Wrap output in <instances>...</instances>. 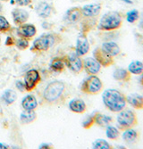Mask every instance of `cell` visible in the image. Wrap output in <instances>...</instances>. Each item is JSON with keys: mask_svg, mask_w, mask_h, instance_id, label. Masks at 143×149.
I'll use <instances>...</instances> for the list:
<instances>
[{"mask_svg": "<svg viewBox=\"0 0 143 149\" xmlns=\"http://www.w3.org/2000/svg\"><path fill=\"white\" fill-rule=\"evenodd\" d=\"M71 86L63 80H53L43 89L38 104L41 106L63 105L71 97Z\"/></svg>", "mask_w": 143, "mask_h": 149, "instance_id": "obj_1", "label": "cell"}, {"mask_svg": "<svg viewBox=\"0 0 143 149\" xmlns=\"http://www.w3.org/2000/svg\"><path fill=\"white\" fill-rule=\"evenodd\" d=\"M102 101L107 109L113 113H119L126 106V96L121 91L108 88L102 94Z\"/></svg>", "mask_w": 143, "mask_h": 149, "instance_id": "obj_2", "label": "cell"}, {"mask_svg": "<svg viewBox=\"0 0 143 149\" xmlns=\"http://www.w3.org/2000/svg\"><path fill=\"white\" fill-rule=\"evenodd\" d=\"M63 40V36L60 33H44L33 41V45L31 47V52L33 54H42L47 52L53 47L62 43Z\"/></svg>", "mask_w": 143, "mask_h": 149, "instance_id": "obj_3", "label": "cell"}, {"mask_svg": "<svg viewBox=\"0 0 143 149\" xmlns=\"http://www.w3.org/2000/svg\"><path fill=\"white\" fill-rule=\"evenodd\" d=\"M123 24V15L117 11L107 12L103 15L97 24V28L101 31H116Z\"/></svg>", "mask_w": 143, "mask_h": 149, "instance_id": "obj_4", "label": "cell"}, {"mask_svg": "<svg viewBox=\"0 0 143 149\" xmlns=\"http://www.w3.org/2000/svg\"><path fill=\"white\" fill-rule=\"evenodd\" d=\"M117 128L120 130H124L130 128H133L138 123L136 113L131 109H123L120 111L116 117Z\"/></svg>", "mask_w": 143, "mask_h": 149, "instance_id": "obj_5", "label": "cell"}, {"mask_svg": "<svg viewBox=\"0 0 143 149\" xmlns=\"http://www.w3.org/2000/svg\"><path fill=\"white\" fill-rule=\"evenodd\" d=\"M103 89V83L101 79L96 75H89L85 79L81 86V91L83 94L94 96L99 94Z\"/></svg>", "mask_w": 143, "mask_h": 149, "instance_id": "obj_6", "label": "cell"}, {"mask_svg": "<svg viewBox=\"0 0 143 149\" xmlns=\"http://www.w3.org/2000/svg\"><path fill=\"white\" fill-rule=\"evenodd\" d=\"M66 64V67L75 74H79L83 71V62L80 56H78L75 52L69 53L67 55L62 56Z\"/></svg>", "mask_w": 143, "mask_h": 149, "instance_id": "obj_7", "label": "cell"}, {"mask_svg": "<svg viewBox=\"0 0 143 149\" xmlns=\"http://www.w3.org/2000/svg\"><path fill=\"white\" fill-rule=\"evenodd\" d=\"M41 81V76L36 69H31L25 73L24 76V85L25 90L31 92L36 88V87L40 84Z\"/></svg>", "mask_w": 143, "mask_h": 149, "instance_id": "obj_8", "label": "cell"}, {"mask_svg": "<svg viewBox=\"0 0 143 149\" xmlns=\"http://www.w3.org/2000/svg\"><path fill=\"white\" fill-rule=\"evenodd\" d=\"M35 11L38 17L45 20L51 17L54 13H57L55 6L52 3H47V1H41L38 3L35 7Z\"/></svg>", "mask_w": 143, "mask_h": 149, "instance_id": "obj_9", "label": "cell"}, {"mask_svg": "<svg viewBox=\"0 0 143 149\" xmlns=\"http://www.w3.org/2000/svg\"><path fill=\"white\" fill-rule=\"evenodd\" d=\"M93 57L99 63L101 67H109L114 63V57L108 55L101 47H98L94 49Z\"/></svg>", "mask_w": 143, "mask_h": 149, "instance_id": "obj_10", "label": "cell"}, {"mask_svg": "<svg viewBox=\"0 0 143 149\" xmlns=\"http://www.w3.org/2000/svg\"><path fill=\"white\" fill-rule=\"evenodd\" d=\"M16 34L20 38H23L26 40H31L37 34V28L34 24L31 23H24L20 26L16 30Z\"/></svg>", "mask_w": 143, "mask_h": 149, "instance_id": "obj_11", "label": "cell"}, {"mask_svg": "<svg viewBox=\"0 0 143 149\" xmlns=\"http://www.w3.org/2000/svg\"><path fill=\"white\" fill-rule=\"evenodd\" d=\"M82 7L80 6H74L68 9L64 15V21L68 24H76L80 22L82 20Z\"/></svg>", "mask_w": 143, "mask_h": 149, "instance_id": "obj_12", "label": "cell"}, {"mask_svg": "<svg viewBox=\"0 0 143 149\" xmlns=\"http://www.w3.org/2000/svg\"><path fill=\"white\" fill-rule=\"evenodd\" d=\"M82 62L83 70L88 75H97L101 70V65L94 57H87Z\"/></svg>", "mask_w": 143, "mask_h": 149, "instance_id": "obj_13", "label": "cell"}, {"mask_svg": "<svg viewBox=\"0 0 143 149\" xmlns=\"http://www.w3.org/2000/svg\"><path fill=\"white\" fill-rule=\"evenodd\" d=\"M89 48H90V45H89L87 36L83 34H80L76 41L75 53L78 56H83L89 53Z\"/></svg>", "mask_w": 143, "mask_h": 149, "instance_id": "obj_14", "label": "cell"}, {"mask_svg": "<svg viewBox=\"0 0 143 149\" xmlns=\"http://www.w3.org/2000/svg\"><path fill=\"white\" fill-rule=\"evenodd\" d=\"M102 10V5L99 3H94L85 5L82 7V13L83 18H95L98 17Z\"/></svg>", "mask_w": 143, "mask_h": 149, "instance_id": "obj_15", "label": "cell"}, {"mask_svg": "<svg viewBox=\"0 0 143 149\" xmlns=\"http://www.w3.org/2000/svg\"><path fill=\"white\" fill-rule=\"evenodd\" d=\"M12 17H13V21H14V23L16 26H20L22 24H24L28 22L29 18H30V15L29 13L22 8H15L12 11Z\"/></svg>", "mask_w": 143, "mask_h": 149, "instance_id": "obj_16", "label": "cell"}, {"mask_svg": "<svg viewBox=\"0 0 143 149\" xmlns=\"http://www.w3.org/2000/svg\"><path fill=\"white\" fill-rule=\"evenodd\" d=\"M69 109L74 113H84L87 111V104L81 98H73L69 102Z\"/></svg>", "mask_w": 143, "mask_h": 149, "instance_id": "obj_17", "label": "cell"}, {"mask_svg": "<svg viewBox=\"0 0 143 149\" xmlns=\"http://www.w3.org/2000/svg\"><path fill=\"white\" fill-rule=\"evenodd\" d=\"M97 19L95 18H82L81 21V34L88 35V33L92 31L97 26Z\"/></svg>", "mask_w": 143, "mask_h": 149, "instance_id": "obj_18", "label": "cell"}, {"mask_svg": "<svg viewBox=\"0 0 143 149\" xmlns=\"http://www.w3.org/2000/svg\"><path fill=\"white\" fill-rule=\"evenodd\" d=\"M126 102L136 110L143 109V97L139 94H131L126 97Z\"/></svg>", "mask_w": 143, "mask_h": 149, "instance_id": "obj_19", "label": "cell"}, {"mask_svg": "<svg viewBox=\"0 0 143 149\" xmlns=\"http://www.w3.org/2000/svg\"><path fill=\"white\" fill-rule=\"evenodd\" d=\"M38 105V103L37 101V98L33 95H28V96L24 97L22 100V106L23 108V110H26V111L36 110Z\"/></svg>", "mask_w": 143, "mask_h": 149, "instance_id": "obj_20", "label": "cell"}, {"mask_svg": "<svg viewBox=\"0 0 143 149\" xmlns=\"http://www.w3.org/2000/svg\"><path fill=\"white\" fill-rule=\"evenodd\" d=\"M49 67H50V70L56 73H62L66 70V64H64V62L62 56L54 57L50 62Z\"/></svg>", "mask_w": 143, "mask_h": 149, "instance_id": "obj_21", "label": "cell"}, {"mask_svg": "<svg viewBox=\"0 0 143 149\" xmlns=\"http://www.w3.org/2000/svg\"><path fill=\"white\" fill-rule=\"evenodd\" d=\"M122 139L127 144H134L139 139V133L133 128H130L123 130L122 134Z\"/></svg>", "mask_w": 143, "mask_h": 149, "instance_id": "obj_22", "label": "cell"}, {"mask_svg": "<svg viewBox=\"0 0 143 149\" xmlns=\"http://www.w3.org/2000/svg\"><path fill=\"white\" fill-rule=\"evenodd\" d=\"M101 47L105 50L108 55H110L113 57L117 56L121 52V49H120V47L118 46V44L114 41H108V42L103 43Z\"/></svg>", "mask_w": 143, "mask_h": 149, "instance_id": "obj_23", "label": "cell"}, {"mask_svg": "<svg viewBox=\"0 0 143 149\" xmlns=\"http://www.w3.org/2000/svg\"><path fill=\"white\" fill-rule=\"evenodd\" d=\"M113 123V118L111 116L100 113L98 112H95V124L99 127L107 128Z\"/></svg>", "mask_w": 143, "mask_h": 149, "instance_id": "obj_24", "label": "cell"}, {"mask_svg": "<svg viewBox=\"0 0 143 149\" xmlns=\"http://www.w3.org/2000/svg\"><path fill=\"white\" fill-rule=\"evenodd\" d=\"M113 78L117 80L122 81V82H128L131 79V73L129 72L128 70L123 68H117L115 69L113 72Z\"/></svg>", "mask_w": 143, "mask_h": 149, "instance_id": "obj_25", "label": "cell"}, {"mask_svg": "<svg viewBox=\"0 0 143 149\" xmlns=\"http://www.w3.org/2000/svg\"><path fill=\"white\" fill-rule=\"evenodd\" d=\"M37 120V113L35 110L33 111H26L24 110L20 115V121L23 125L31 124Z\"/></svg>", "mask_w": 143, "mask_h": 149, "instance_id": "obj_26", "label": "cell"}, {"mask_svg": "<svg viewBox=\"0 0 143 149\" xmlns=\"http://www.w3.org/2000/svg\"><path fill=\"white\" fill-rule=\"evenodd\" d=\"M129 72L133 75H140L143 73V62L139 60H134L131 62L128 65Z\"/></svg>", "mask_w": 143, "mask_h": 149, "instance_id": "obj_27", "label": "cell"}, {"mask_svg": "<svg viewBox=\"0 0 143 149\" xmlns=\"http://www.w3.org/2000/svg\"><path fill=\"white\" fill-rule=\"evenodd\" d=\"M17 99V94L13 89H6L2 95V100L6 105H11Z\"/></svg>", "mask_w": 143, "mask_h": 149, "instance_id": "obj_28", "label": "cell"}, {"mask_svg": "<svg viewBox=\"0 0 143 149\" xmlns=\"http://www.w3.org/2000/svg\"><path fill=\"white\" fill-rule=\"evenodd\" d=\"M106 136L108 139L117 140L120 138V130L117 127L108 125L106 130Z\"/></svg>", "mask_w": 143, "mask_h": 149, "instance_id": "obj_29", "label": "cell"}, {"mask_svg": "<svg viewBox=\"0 0 143 149\" xmlns=\"http://www.w3.org/2000/svg\"><path fill=\"white\" fill-rule=\"evenodd\" d=\"M14 31V28L12 27L10 22L7 21V19L0 15V33L7 34Z\"/></svg>", "mask_w": 143, "mask_h": 149, "instance_id": "obj_30", "label": "cell"}, {"mask_svg": "<svg viewBox=\"0 0 143 149\" xmlns=\"http://www.w3.org/2000/svg\"><path fill=\"white\" fill-rule=\"evenodd\" d=\"M92 148H94V149H110V148H112V146L107 140L98 139H96L92 143Z\"/></svg>", "mask_w": 143, "mask_h": 149, "instance_id": "obj_31", "label": "cell"}, {"mask_svg": "<svg viewBox=\"0 0 143 149\" xmlns=\"http://www.w3.org/2000/svg\"><path fill=\"white\" fill-rule=\"evenodd\" d=\"M140 19V12L137 9H133L127 12L126 13V21L130 23H134Z\"/></svg>", "mask_w": 143, "mask_h": 149, "instance_id": "obj_32", "label": "cell"}, {"mask_svg": "<svg viewBox=\"0 0 143 149\" xmlns=\"http://www.w3.org/2000/svg\"><path fill=\"white\" fill-rule=\"evenodd\" d=\"M15 47L21 50V51H24L26 49H28L30 47V41L29 40H26L23 38H15Z\"/></svg>", "mask_w": 143, "mask_h": 149, "instance_id": "obj_33", "label": "cell"}, {"mask_svg": "<svg viewBox=\"0 0 143 149\" xmlns=\"http://www.w3.org/2000/svg\"><path fill=\"white\" fill-rule=\"evenodd\" d=\"M94 124H95V113H91L90 115L87 116L84 119V120L82 121V128L85 129V130L90 129Z\"/></svg>", "mask_w": 143, "mask_h": 149, "instance_id": "obj_34", "label": "cell"}, {"mask_svg": "<svg viewBox=\"0 0 143 149\" xmlns=\"http://www.w3.org/2000/svg\"><path fill=\"white\" fill-rule=\"evenodd\" d=\"M33 0H15L16 5L19 6H29L32 4Z\"/></svg>", "mask_w": 143, "mask_h": 149, "instance_id": "obj_35", "label": "cell"}, {"mask_svg": "<svg viewBox=\"0 0 143 149\" xmlns=\"http://www.w3.org/2000/svg\"><path fill=\"white\" fill-rule=\"evenodd\" d=\"M15 38L14 36H8L6 38V46L7 47H14L15 46Z\"/></svg>", "mask_w": 143, "mask_h": 149, "instance_id": "obj_36", "label": "cell"}, {"mask_svg": "<svg viewBox=\"0 0 143 149\" xmlns=\"http://www.w3.org/2000/svg\"><path fill=\"white\" fill-rule=\"evenodd\" d=\"M42 27L47 30V31H52L54 29V27H55V24L54 23H52V22H43L42 23Z\"/></svg>", "mask_w": 143, "mask_h": 149, "instance_id": "obj_37", "label": "cell"}, {"mask_svg": "<svg viewBox=\"0 0 143 149\" xmlns=\"http://www.w3.org/2000/svg\"><path fill=\"white\" fill-rule=\"evenodd\" d=\"M15 87H16V88H17L20 92H22V93H23V92H25V91H26V90H25V85H24V82H22V81H21V80H17V81H16Z\"/></svg>", "mask_w": 143, "mask_h": 149, "instance_id": "obj_38", "label": "cell"}, {"mask_svg": "<svg viewBox=\"0 0 143 149\" xmlns=\"http://www.w3.org/2000/svg\"><path fill=\"white\" fill-rule=\"evenodd\" d=\"M140 23H139V27H140V29H141L143 31V13H142V15L140 17Z\"/></svg>", "mask_w": 143, "mask_h": 149, "instance_id": "obj_39", "label": "cell"}, {"mask_svg": "<svg viewBox=\"0 0 143 149\" xmlns=\"http://www.w3.org/2000/svg\"><path fill=\"white\" fill-rule=\"evenodd\" d=\"M38 148H40V149H47V148H52V146L51 145H48V144H41L40 146H38Z\"/></svg>", "mask_w": 143, "mask_h": 149, "instance_id": "obj_40", "label": "cell"}, {"mask_svg": "<svg viewBox=\"0 0 143 149\" xmlns=\"http://www.w3.org/2000/svg\"><path fill=\"white\" fill-rule=\"evenodd\" d=\"M72 3H82V2H87L89 0H70Z\"/></svg>", "mask_w": 143, "mask_h": 149, "instance_id": "obj_41", "label": "cell"}, {"mask_svg": "<svg viewBox=\"0 0 143 149\" xmlns=\"http://www.w3.org/2000/svg\"><path fill=\"white\" fill-rule=\"evenodd\" d=\"M9 148V146L7 145H5V144H2V143H0V149H7Z\"/></svg>", "mask_w": 143, "mask_h": 149, "instance_id": "obj_42", "label": "cell"}, {"mask_svg": "<svg viewBox=\"0 0 143 149\" xmlns=\"http://www.w3.org/2000/svg\"><path fill=\"white\" fill-rule=\"evenodd\" d=\"M122 1H123V2H125L127 4H130V5H133V1H132V0H122Z\"/></svg>", "mask_w": 143, "mask_h": 149, "instance_id": "obj_43", "label": "cell"}, {"mask_svg": "<svg viewBox=\"0 0 143 149\" xmlns=\"http://www.w3.org/2000/svg\"><path fill=\"white\" fill-rule=\"evenodd\" d=\"M140 82L141 86L143 87V73H141V77H140Z\"/></svg>", "mask_w": 143, "mask_h": 149, "instance_id": "obj_44", "label": "cell"}, {"mask_svg": "<svg viewBox=\"0 0 143 149\" xmlns=\"http://www.w3.org/2000/svg\"><path fill=\"white\" fill-rule=\"evenodd\" d=\"M2 11H3V4L0 2V13H2Z\"/></svg>", "mask_w": 143, "mask_h": 149, "instance_id": "obj_45", "label": "cell"}, {"mask_svg": "<svg viewBox=\"0 0 143 149\" xmlns=\"http://www.w3.org/2000/svg\"><path fill=\"white\" fill-rule=\"evenodd\" d=\"M9 0H0V2H8Z\"/></svg>", "mask_w": 143, "mask_h": 149, "instance_id": "obj_46", "label": "cell"}, {"mask_svg": "<svg viewBox=\"0 0 143 149\" xmlns=\"http://www.w3.org/2000/svg\"><path fill=\"white\" fill-rule=\"evenodd\" d=\"M0 44H1V38H0Z\"/></svg>", "mask_w": 143, "mask_h": 149, "instance_id": "obj_47", "label": "cell"}]
</instances>
